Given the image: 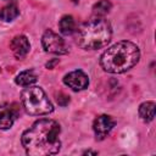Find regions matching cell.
Returning <instances> with one entry per match:
<instances>
[{
    "mask_svg": "<svg viewBox=\"0 0 156 156\" xmlns=\"http://www.w3.org/2000/svg\"><path fill=\"white\" fill-rule=\"evenodd\" d=\"M61 127L54 119L43 118L22 134V145L30 156H49L60 151Z\"/></svg>",
    "mask_w": 156,
    "mask_h": 156,
    "instance_id": "cell-1",
    "label": "cell"
},
{
    "mask_svg": "<svg viewBox=\"0 0 156 156\" xmlns=\"http://www.w3.org/2000/svg\"><path fill=\"white\" fill-rule=\"evenodd\" d=\"M139 57V48L132 41L123 40L112 45L101 55L100 65L108 73H123L134 67Z\"/></svg>",
    "mask_w": 156,
    "mask_h": 156,
    "instance_id": "cell-2",
    "label": "cell"
},
{
    "mask_svg": "<svg viewBox=\"0 0 156 156\" xmlns=\"http://www.w3.org/2000/svg\"><path fill=\"white\" fill-rule=\"evenodd\" d=\"M112 35L111 24L104 17H94L77 29V44L84 50H96L106 46Z\"/></svg>",
    "mask_w": 156,
    "mask_h": 156,
    "instance_id": "cell-3",
    "label": "cell"
},
{
    "mask_svg": "<svg viewBox=\"0 0 156 156\" xmlns=\"http://www.w3.org/2000/svg\"><path fill=\"white\" fill-rule=\"evenodd\" d=\"M21 100L27 113L33 116L48 115L54 110L52 104L40 87H27L21 94Z\"/></svg>",
    "mask_w": 156,
    "mask_h": 156,
    "instance_id": "cell-4",
    "label": "cell"
},
{
    "mask_svg": "<svg viewBox=\"0 0 156 156\" xmlns=\"http://www.w3.org/2000/svg\"><path fill=\"white\" fill-rule=\"evenodd\" d=\"M41 44L46 52H51V54H56V55L67 54V48H66L65 40L58 34L52 32L51 29L45 30V33L43 34V38H41Z\"/></svg>",
    "mask_w": 156,
    "mask_h": 156,
    "instance_id": "cell-5",
    "label": "cell"
},
{
    "mask_svg": "<svg viewBox=\"0 0 156 156\" xmlns=\"http://www.w3.org/2000/svg\"><path fill=\"white\" fill-rule=\"evenodd\" d=\"M116 122L111 116L107 115H100L95 118L93 123V129L95 133V136L98 140H102L107 136V134L112 130Z\"/></svg>",
    "mask_w": 156,
    "mask_h": 156,
    "instance_id": "cell-6",
    "label": "cell"
},
{
    "mask_svg": "<svg viewBox=\"0 0 156 156\" xmlns=\"http://www.w3.org/2000/svg\"><path fill=\"white\" fill-rule=\"evenodd\" d=\"M63 83L67 87H69L72 90L79 91V90L85 89L89 85V78L83 71L76 69V71H72V72L67 73L63 77Z\"/></svg>",
    "mask_w": 156,
    "mask_h": 156,
    "instance_id": "cell-7",
    "label": "cell"
},
{
    "mask_svg": "<svg viewBox=\"0 0 156 156\" xmlns=\"http://www.w3.org/2000/svg\"><path fill=\"white\" fill-rule=\"evenodd\" d=\"M10 49H11V51L15 55L16 58L22 60L29 52L30 44H29V40L27 39V37H24V35H16L11 40V43H10Z\"/></svg>",
    "mask_w": 156,
    "mask_h": 156,
    "instance_id": "cell-8",
    "label": "cell"
},
{
    "mask_svg": "<svg viewBox=\"0 0 156 156\" xmlns=\"http://www.w3.org/2000/svg\"><path fill=\"white\" fill-rule=\"evenodd\" d=\"M17 117V110L11 105L0 106V129H9L12 127Z\"/></svg>",
    "mask_w": 156,
    "mask_h": 156,
    "instance_id": "cell-9",
    "label": "cell"
},
{
    "mask_svg": "<svg viewBox=\"0 0 156 156\" xmlns=\"http://www.w3.org/2000/svg\"><path fill=\"white\" fill-rule=\"evenodd\" d=\"M155 102L154 101H146L143 102L139 106V116L144 122H151L155 117Z\"/></svg>",
    "mask_w": 156,
    "mask_h": 156,
    "instance_id": "cell-10",
    "label": "cell"
},
{
    "mask_svg": "<svg viewBox=\"0 0 156 156\" xmlns=\"http://www.w3.org/2000/svg\"><path fill=\"white\" fill-rule=\"evenodd\" d=\"M37 79H38V77H37L35 72L32 71V69H27V71L21 72V73L16 77L15 80H16V83H17L18 85H21V87H29V85L34 84V83L37 82Z\"/></svg>",
    "mask_w": 156,
    "mask_h": 156,
    "instance_id": "cell-11",
    "label": "cell"
},
{
    "mask_svg": "<svg viewBox=\"0 0 156 156\" xmlns=\"http://www.w3.org/2000/svg\"><path fill=\"white\" fill-rule=\"evenodd\" d=\"M58 27H60V32L65 35H71L73 32H76V21L72 16H63L60 22H58Z\"/></svg>",
    "mask_w": 156,
    "mask_h": 156,
    "instance_id": "cell-12",
    "label": "cell"
},
{
    "mask_svg": "<svg viewBox=\"0 0 156 156\" xmlns=\"http://www.w3.org/2000/svg\"><path fill=\"white\" fill-rule=\"evenodd\" d=\"M20 15V10L15 4H10L7 6H4L0 10V20L2 21H13L17 16Z\"/></svg>",
    "mask_w": 156,
    "mask_h": 156,
    "instance_id": "cell-13",
    "label": "cell"
},
{
    "mask_svg": "<svg viewBox=\"0 0 156 156\" xmlns=\"http://www.w3.org/2000/svg\"><path fill=\"white\" fill-rule=\"evenodd\" d=\"M111 7H112V4H111L108 0H100V1H98V2L93 6V12H94L98 17H102V16H105L106 13L110 12Z\"/></svg>",
    "mask_w": 156,
    "mask_h": 156,
    "instance_id": "cell-14",
    "label": "cell"
},
{
    "mask_svg": "<svg viewBox=\"0 0 156 156\" xmlns=\"http://www.w3.org/2000/svg\"><path fill=\"white\" fill-rule=\"evenodd\" d=\"M57 102L61 106H66L69 102V98L67 95H65V94H58L57 95Z\"/></svg>",
    "mask_w": 156,
    "mask_h": 156,
    "instance_id": "cell-15",
    "label": "cell"
},
{
    "mask_svg": "<svg viewBox=\"0 0 156 156\" xmlns=\"http://www.w3.org/2000/svg\"><path fill=\"white\" fill-rule=\"evenodd\" d=\"M56 63H58V60H57V58L51 60L50 62H48V63H46V67H48V68H54V66H55Z\"/></svg>",
    "mask_w": 156,
    "mask_h": 156,
    "instance_id": "cell-16",
    "label": "cell"
},
{
    "mask_svg": "<svg viewBox=\"0 0 156 156\" xmlns=\"http://www.w3.org/2000/svg\"><path fill=\"white\" fill-rule=\"evenodd\" d=\"M84 154H93V155H96L98 152H96V151H90V150H88V151H85Z\"/></svg>",
    "mask_w": 156,
    "mask_h": 156,
    "instance_id": "cell-17",
    "label": "cell"
},
{
    "mask_svg": "<svg viewBox=\"0 0 156 156\" xmlns=\"http://www.w3.org/2000/svg\"><path fill=\"white\" fill-rule=\"evenodd\" d=\"M72 1H73V2H78L79 0H72Z\"/></svg>",
    "mask_w": 156,
    "mask_h": 156,
    "instance_id": "cell-18",
    "label": "cell"
}]
</instances>
